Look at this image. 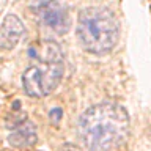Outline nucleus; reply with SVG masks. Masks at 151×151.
I'll list each match as a JSON object with an SVG mask.
<instances>
[{
  "label": "nucleus",
  "instance_id": "39448f33",
  "mask_svg": "<svg viewBox=\"0 0 151 151\" xmlns=\"http://www.w3.org/2000/svg\"><path fill=\"white\" fill-rule=\"evenodd\" d=\"M24 36V24L16 14H6L0 25V49H14Z\"/></svg>",
  "mask_w": 151,
  "mask_h": 151
},
{
  "label": "nucleus",
  "instance_id": "0eeeda50",
  "mask_svg": "<svg viewBox=\"0 0 151 151\" xmlns=\"http://www.w3.org/2000/svg\"><path fill=\"white\" fill-rule=\"evenodd\" d=\"M61 115H63V113H61L60 109H54V110L49 113V118H50V120H54V121H58L61 118Z\"/></svg>",
  "mask_w": 151,
  "mask_h": 151
},
{
  "label": "nucleus",
  "instance_id": "423d86ee",
  "mask_svg": "<svg viewBox=\"0 0 151 151\" xmlns=\"http://www.w3.org/2000/svg\"><path fill=\"white\" fill-rule=\"evenodd\" d=\"M38 140L36 127L32 121H24L22 124H19L16 129H13L11 135L8 137L9 145L14 148H28L33 146Z\"/></svg>",
  "mask_w": 151,
  "mask_h": 151
},
{
  "label": "nucleus",
  "instance_id": "f03ea898",
  "mask_svg": "<svg viewBox=\"0 0 151 151\" xmlns=\"http://www.w3.org/2000/svg\"><path fill=\"white\" fill-rule=\"evenodd\" d=\"M33 63L22 74V88L32 98H44L60 85L65 74L63 52L58 42L42 40L28 49Z\"/></svg>",
  "mask_w": 151,
  "mask_h": 151
},
{
  "label": "nucleus",
  "instance_id": "6e6552de",
  "mask_svg": "<svg viewBox=\"0 0 151 151\" xmlns=\"http://www.w3.org/2000/svg\"><path fill=\"white\" fill-rule=\"evenodd\" d=\"M58 151H80L77 146H74V145H71V143H66L63 146H60Z\"/></svg>",
  "mask_w": 151,
  "mask_h": 151
},
{
  "label": "nucleus",
  "instance_id": "f257e3e1",
  "mask_svg": "<svg viewBox=\"0 0 151 151\" xmlns=\"http://www.w3.org/2000/svg\"><path fill=\"white\" fill-rule=\"evenodd\" d=\"M129 113L116 102H101L87 109L79 120V135L88 151H115L129 135Z\"/></svg>",
  "mask_w": 151,
  "mask_h": 151
},
{
  "label": "nucleus",
  "instance_id": "20e7f679",
  "mask_svg": "<svg viewBox=\"0 0 151 151\" xmlns=\"http://www.w3.org/2000/svg\"><path fill=\"white\" fill-rule=\"evenodd\" d=\"M32 9L44 22V25L58 35H65L71 28L69 13L58 0H38Z\"/></svg>",
  "mask_w": 151,
  "mask_h": 151
},
{
  "label": "nucleus",
  "instance_id": "7ed1b4c3",
  "mask_svg": "<svg viewBox=\"0 0 151 151\" xmlns=\"http://www.w3.org/2000/svg\"><path fill=\"white\" fill-rule=\"evenodd\" d=\"M76 32L82 47L93 55L110 54L120 38L115 14L104 6L83 8L79 13Z\"/></svg>",
  "mask_w": 151,
  "mask_h": 151
}]
</instances>
